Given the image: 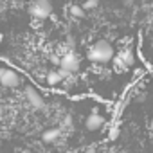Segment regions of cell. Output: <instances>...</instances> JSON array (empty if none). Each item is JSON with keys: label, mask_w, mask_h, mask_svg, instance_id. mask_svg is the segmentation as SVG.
I'll use <instances>...</instances> for the list:
<instances>
[{"label": "cell", "mask_w": 153, "mask_h": 153, "mask_svg": "<svg viewBox=\"0 0 153 153\" xmlns=\"http://www.w3.org/2000/svg\"><path fill=\"white\" fill-rule=\"evenodd\" d=\"M25 101H27L34 110L45 108V99H43V96H42L34 87H27V88H25Z\"/></svg>", "instance_id": "cell-4"}, {"label": "cell", "mask_w": 153, "mask_h": 153, "mask_svg": "<svg viewBox=\"0 0 153 153\" xmlns=\"http://www.w3.org/2000/svg\"><path fill=\"white\" fill-rule=\"evenodd\" d=\"M151 31H153V24H151Z\"/></svg>", "instance_id": "cell-16"}, {"label": "cell", "mask_w": 153, "mask_h": 153, "mask_svg": "<svg viewBox=\"0 0 153 153\" xmlns=\"http://www.w3.org/2000/svg\"><path fill=\"white\" fill-rule=\"evenodd\" d=\"M20 83H22L20 76H18L15 70H11V68H6V72H4V78H2V81H0V85H2L4 88H16V87H20Z\"/></svg>", "instance_id": "cell-5"}, {"label": "cell", "mask_w": 153, "mask_h": 153, "mask_svg": "<svg viewBox=\"0 0 153 153\" xmlns=\"http://www.w3.org/2000/svg\"><path fill=\"white\" fill-rule=\"evenodd\" d=\"M149 130L153 131V117H151V121H149Z\"/></svg>", "instance_id": "cell-15"}, {"label": "cell", "mask_w": 153, "mask_h": 153, "mask_svg": "<svg viewBox=\"0 0 153 153\" xmlns=\"http://www.w3.org/2000/svg\"><path fill=\"white\" fill-rule=\"evenodd\" d=\"M4 117V106H2V103H0V119Z\"/></svg>", "instance_id": "cell-14"}, {"label": "cell", "mask_w": 153, "mask_h": 153, "mask_svg": "<svg viewBox=\"0 0 153 153\" xmlns=\"http://www.w3.org/2000/svg\"><path fill=\"white\" fill-rule=\"evenodd\" d=\"M61 81H63V76H61L59 72H49V74H47V83H49V85L56 87V85H59Z\"/></svg>", "instance_id": "cell-9"}, {"label": "cell", "mask_w": 153, "mask_h": 153, "mask_svg": "<svg viewBox=\"0 0 153 153\" xmlns=\"http://www.w3.org/2000/svg\"><path fill=\"white\" fill-rule=\"evenodd\" d=\"M59 68L67 70L68 74L76 72V70L79 68V58L76 56L72 51H70V52H65V54L59 58Z\"/></svg>", "instance_id": "cell-3"}, {"label": "cell", "mask_w": 153, "mask_h": 153, "mask_svg": "<svg viewBox=\"0 0 153 153\" xmlns=\"http://www.w3.org/2000/svg\"><path fill=\"white\" fill-rule=\"evenodd\" d=\"M97 6H99V0H85V2H83V9H85V11L96 9Z\"/></svg>", "instance_id": "cell-11"}, {"label": "cell", "mask_w": 153, "mask_h": 153, "mask_svg": "<svg viewBox=\"0 0 153 153\" xmlns=\"http://www.w3.org/2000/svg\"><path fill=\"white\" fill-rule=\"evenodd\" d=\"M119 61H121L124 67H131V65H133V61H135L131 49H124L123 52H119Z\"/></svg>", "instance_id": "cell-8"}, {"label": "cell", "mask_w": 153, "mask_h": 153, "mask_svg": "<svg viewBox=\"0 0 153 153\" xmlns=\"http://www.w3.org/2000/svg\"><path fill=\"white\" fill-rule=\"evenodd\" d=\"M70 15L74 16V18H83L85 16V9H83V6H70Z\"/></svg>", "instance_id": "cell-10"}, {"label": "cell", "mask_w": 153, "mask_h": 153, "mask_svg": "<svg viewBox=\"0 0 153 153\" xmlns=\"http://www.w3.org/2000/svg\"><path fill=\"white\" fill-rule=\"evenodd\" d=\"M67 43H68V47H70V49H74V47H76V42H74V38H72V36H68V38H67Z\"/></svg>", "instance_id": "cell-12"}, {"label": "cell", "mask_w": 153, "mask_h": 153, "mask_svg": "<svg viewBox=\"0 0 153 153\" xmlns=\"http://www.w3.org/2000/svg\"><path fill=\"white\" fill-rule=\"evenodd\" d=\"M29 13L38 18V20H45L47 16H51L52 13V4H51V0H34V2L31 4L29 7Z\"/></svg>", "instance_id": "cell-2"}, {"label": "cell", "mask_w": 153, "mask_h": 153, "mask_svg": "<svg viewBox=\"0 0 153 153\" xmlns=\"http://www.w3.org/2000/svg\"><path fill=\"white\" fill-rule=\"evenodd\" d=\"M103 124H105V117L99 115V114H90V115L85 119V128H87L88 131H97V130L103 128Z\"/></svg>", "instance_id": "cell-6"}, {"label": "cell", "mask_w": 153, "mask_h": 153, "mask_svg": "<svg viewBox=\"0 0 153 153\" xmlns=\"http://www.w3.org/2000/svg\"><path fill=\"white\" fill-rule=\"evenodd\" d=\"M61 137V130L59 128H47L45 131H42V140L45 144H52Z\"/></svg>", "instance_id": "cell-7"}, {"label": "cell", "mask_w": 153, "mask_h": 153, "mask_svg": "<svg viewBox=\"0 0 153 153\" xmlns=\"http://www.w3.org/2000/svg\"><path fill=\"white\" fill-rule=\"evenodd\" d=\"M88 59L94 63H108L114 58V47L110 45L108 40H97L90 49H88Z\"/></svg>", "instance_id": "cell-1"}, {"label": "cell", "mask_w": 153, "mask_h": 153, "mask_svg": "<svg viewBox=\"0 0 153 153\" xmlns=\"http://www.w3.org/2000/svg\"><path fill=\"white\" fill-rule=\"evenodd\" d=\"M4 72H6V68L0 67V81H2V78H4Z\"/></svg>", "instance_id": "cell-13"}]
</instances>
